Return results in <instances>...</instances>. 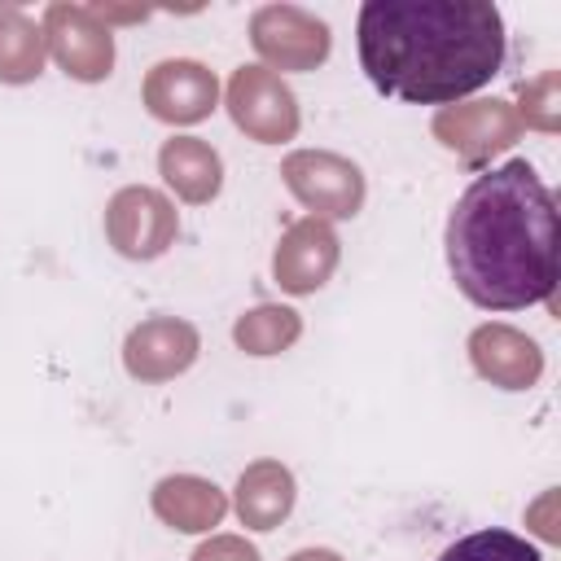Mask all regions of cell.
I'll use <instances>...</instances> for the list:
<instances>
[{
	"instance_id": "cell-16",
	"label": "cell",
	"mask_w": 561,
	"mask_h": 561,
	"mask_svg": "<svg viewBox=\"0 0 561 561\" xmlns=\"http://www.w3.org/2000/svg\"><path fill=\"white\" fill-rule=\"evenodd\" d=\"M44 26L22 9H0V83H31L44 75Z\"/></svg>"
},
{
	"instance_id": "cell-10",
	"label": "cell",
	"mask_w": 561,
	"mask_h": 561,
	"mask_svg": "<svg viewBox=\"0 0 561 561\" xmlns=\"http://www.w3.org/2000/svg\"><path fill=\"white\" fill-rule=\"evenodd\" d=\"M197 351H202V337H197V329L188 320H180V316H149V320H140L127 333L123 368H127V377H136L145 386H158V381H171V377L188 373Z\"/></svg>"
},
{
	"instance_id": "cell-20",
	"label": "cell",
	"mask_w": 561,
	"mask_h": 561,
	"mask_svg": "<svg viewBox=\"0 0 561 561\" xmlns=\"http://www.w3.org/2000/svg\"><path fill=\"white\" fill-rule=\"evenodd\" d=\"M188 561H263V557H259V548H254L250 539H241V535H210Z\"/></svg>"
},
{
	"instance_id": "cell-18",
	"label": "cell",
	"mask_w": 561,
	"mask_h": 561,
	"mask_svg": "<svg viewBox=\"0 0 561 561\" xmlns=\"http://www.w3.org/2000/svg\"><path fill=\"white\" fill-rule=\"evenodd\" d=\"M438 561H543V557L522 535L500 530V526H482V530H469L456 543H447L438 552Z\"/></svg>"
},
{
	"instance_id": "cell-12",
	"label": "cell",
	"mask_w": 561,
	"mask_h": 561,
	"mask_svg": "<svg viewBox=\"0 0 561 561\" xmlns=\"http://www.w3.org/2000/svg\"><path fill=\"white\" fill-rule=\"evenodd\" d=\"M469 364L482 381L500 386V390H530L543 377V351L530 333L513 329V324H478L469 333Z\"/></svg>"
},
{
	"instance_id": "cell-21",
	"label": "cell",
	"mask_w": 561,
	"mask_h": 561,
	"mask_svg": "<svg viewBox=\"0 0 561 561\" xmlns=\"http://www.w3.org/2000/svg\"><path fill=\"white\" fill-rule=\"evenodd\" d=\"M289 561H342L333 548H298Z\"/></svg>"
},
{
	"instance_id": "cell-15",
	"label": "cell",
	"mask_w": 561,
	"mask_h": 561,
	"mask_svg": "<svg viewBox=\"0 0 561 561\" xmlns=\"http://www.w3.org/2000/svg\"><path fill=\"white\" fill-rule=\"evenodd\" d=\"M294 500H298L294 473L280 460H254L237 478L232 508H237L241 526H250V530H276L294 513Z\"/></svg>"
},
{
	"instance_id": "cell-8",
	"label": "cell",
	"mask_w": 561,
	"mask_h": 561,
	"mask_svg": "<svg viewBox=\"0 0 561 561\" xmlns=\"http://www.w3.org/2000/svg\"><path fill=\"white\" fill-rule=\"evenodd\" d=\"M517 136H522L517 110L508 101H495V96L456 101V105H443L434 114V140L443 149H451L456 158H465L469 167H482L491 153L508 149Z\"/></svg>"
},
{
	"instance_id": "cell-17",
	"label": "cell",
	"mask_w": 561,
	"mask_h": 561,
	"mask_svg": "<svg viewBox=\"0 0 561 561\" xmlns=\"http://www.w3.org/2000/svg\"><path fill=\"white\" fill-rule=\"evenodd\" d=\"M298 337H302V316H298L294 307H280V302L250 307V311L237 316V324H232V342H237L245 355H280V351H289Z\"/></svg>"
},
{
	"instance_id": "cell-9",
	"label": "cell",
	"mask_w": 561,
	"mask_h": 561,
	"mask_svg": "<svg viewBox=\"0 0 561 561\" xmlns=\"http://www.w3.org/2000/svg\"><path fill=\"white\" fill-rule=\"evenodd\" d=\"M140 96L158 123L188 127V123L210 118V110L219 105V79L210 66H202L193 57H167L145 75Z\"/></svg>"
},
{
	"instance_id": "cell-7",
	"label": "cell",
	"mask_w": 561,
	"mask_h": 561,
	"mask_svg": "<svg viewBox=\"0 0 561 561\" xmlns=\"http://www.w3.org/2000/svg\"><path fill=\"white\" fill-rule=\"evenodd\" d=\"M44 44L48 57L79 83H101L114 70V31L88 4H48L44 9Z\"/></svg>"
},
{
	"instance_id": "cell-5",
	"label": "cell",
	"mask_w": 561,
	"mask_h": 561,
	"mask_svg": "<svg viewBox=\"0 0 561 561\" xmlns=\"http://www.w3.org/2000/svg\"><path fill=\"white\" fill-rule=\"evenodd\" d=\"M224 101H228L232 123L259 145H280V140L298 136V123H302L298 96L267 66H237L232 79H228V96Z\"/></svg>"
},
{
	"instance_id": "cell-6",
	"label": "cell",
	"mask_w": 561,
	"mask_h": 561,
	"mask_svg": "<svg viewBox=\"0 0 561 561\" xmlns=\"http://www.w3.org/2000/svg\"><path fill=\"white\" fill-rule=\"evenodd\" d=\"M175 232H180V219H175L171 197L149 184H127L105 202V241L123 259L149 263V259L167 254Z\"/></svg>"
},
{
	"instance_id": "cell-3",
	"label": "cell",
	"mask_w": 561,
	"mask_h": 561,
	"mask_svg": "<svg viewBox=\"0 0 561 561\" xmlns=\"http://www.w3.org/2000/svg\"><path fill=\"white\" fill-rule=\"evenodd\" d=\"M280 180L324 224L329 219H355L364 210V197H368L364 171L333 149H294L280 162Z\"/></svg>"
},
{
	"instance_id": "cell-19",
	"label": "cell",
	"mask_w": 561,
	"mask_h": 561,
	"mask_svg": "<svg viewBox=\"0 0 561 561\" xmlns=\"http://www.w3.org/2000/svg\"><path fill=\"white\" fill-rule=\"evenodd\" d=\"M517 92H522L517 123H526L535 131H557L561 127V75L557 70H543V75L526 79Z\"/></svg>"
},
{
	"instance_id": "cell-13",
	"label": "cell",
	"mask_w": 561,
	"mask_h": 561,
	"mask_svg": "<svg viewBox=\"0 0 561 561\" xmlns=\"http://www.w3.org/2000/svg\"><path fill=\"white\" fill-rule=\"evenodd\" d=\"M149 504H153L158 522H167L180 535H206L228 513V495L210 478H197V473H167L153 486Z\"/></svg>"
},
{
	"instance_id": "cell-4",
	"label": "cell",
	"mask_w": 561,
	"mask_h": 561,
	"mask_svg": "<svg viewBox=\"0 0 561 561\" xmlns=\"http://www.w3.org/2000/svg\"><path fill=\"white\" fill-rule=\"evenodd\" d=\"M250 44L267 61V70H316L324 66L333 35L329 22L302 4H263L250 18Z\"/></svg>"
},
{
	"instance_id": "cell-11",
	"label": "cell",
	"mask_w": 561,
	"mask_h": 561,
	"mask_svg": "<svg viewBox=\"0 0 561 561\" xmlns=\"http://www.w3.org/2000/svg\"><path fill=\"white\" fill-rule=\"evenodd\" d=\"M337 254H342V241L337 232L316 219V215H302L285 228V237L276 241V254H272V276L285 294H316L320 285H329L333 267H337Z\"/></svg>"
},
{
	"instance_id": "cell-2",
	"label": "cell",
	"mask_w": 561,
	"mask_h": 561,
	"mask_svg": "<svg viewBox=\"0 0 561 561\" xmlns=\"http://www.w3.org/2000/svg\"><path fill=\"white\" fill-rule=\"evenodd\" d=\"M355 35L368 83L408 105H456L508 61L491 0H368Z\"/></svg>"
},
{
	"instance_id": "cell-1",
	"label": "cell",
	"mask_w": 561,
	"mask_h": 561,
	"mask_svg": "<svg viewBox=\"0 0 561 561\" xmlns=\"http://www.w3.org/2000/svg\"><path fill=\"white\" fill-rule=\"evenodd\" d=\"M447 267L456 289L482 311L552 302L557 289V202L526 158L482 171L447 215Z\"/></svg>"
},
{
	"instance_id": "cell-14",
	"label": "cell",
	"mask_w": 561,
	"mask_h": 561,
	"mask_svg": "<svg viewBox=\"0 0 561 561\" xmlns=\"http://www.w3.org/2000/svg\"><path fill=\"white\" fill-rule=\"evenodd\" d=\"M158 175L188 206H206L224 188V162L197 136H171V140H162V149H158Z\"/></svg>"
}]
</instances>
